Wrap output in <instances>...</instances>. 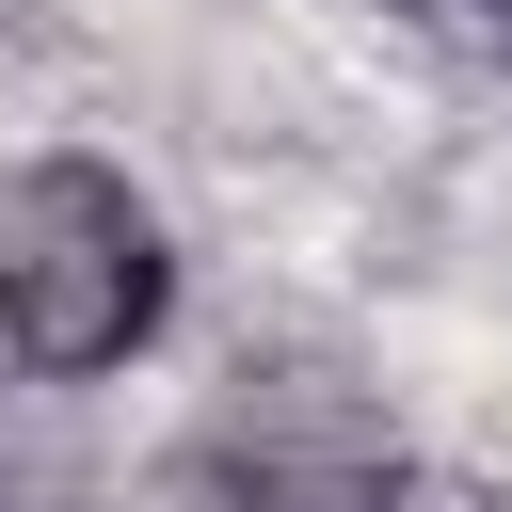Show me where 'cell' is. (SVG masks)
Listing matches in <instances>:
<instances>
[{
    "label": "cell",
    "mask_w": 512,
    "mask_h": 512,
    "mask_svg": "<svg viewBox=\"0 0 512 512\" xmlns=\"http://www.w3.org/2000/svg\"><path fill=\"white\" fill-rule=\"evenodd\" d=\"M160 320H176L160 208H144L112 160H32V176L0 192V368L96 384V368H128Z\"/></svg>",
    "instance_id": "obj_1"
},
{
    "label": "cell",
    "mask_w": 512,
    "mask_h": 512,
    "mask_svg": "<svg viewBox=\"0 0 512 512\" xmlns=\"http://www.w3.org/2000/svg\"><path fill=\"white\" fill-rule=\"evenodd\" d=\"M208 480H224V512H384L400 432L336 368H272V384L240 368L224 416H208Z\"/></svg>",
    "instance_id": "obj_2"
},
{
    "label": "cell",
    "mask_w": 512,
    "mask_h": 512,
    "mask_svg": "<svg viewBox=\"0 0 512 512\" xmlns=\"http://www.w3.org/2000/svg\"><path fill=\"white\" fill-rule=\"evenodd\" d=\"M0 512H80V480H64V464H32V448H0Z\"/></svg>",
    "instance_id": "obj_3"
},
{
    "label": "cell",
    "mask_w": 512,
    "mask_h": 512,
    "mask_svg": "<svg viewBox=\"0 0 512 512\" xmlns=\"http://www.w3.org/2000/svg\"><path fill=\"white\" fill-rule=\"evenodd\" d=\"M384 512H512L496 480H384Z\"/></svg>",
    "instance_id": "obj_4"
}]
</instances>
